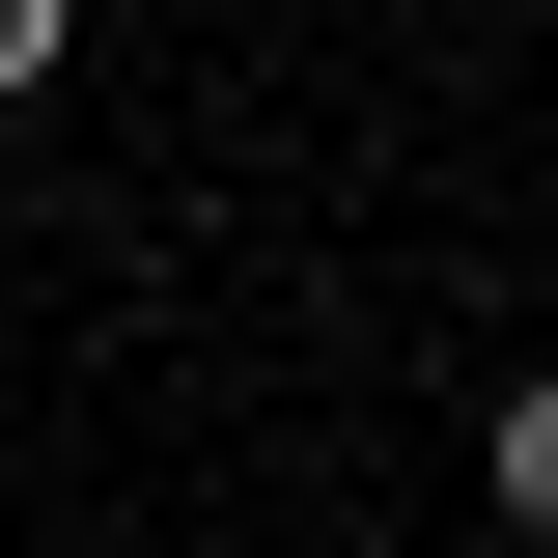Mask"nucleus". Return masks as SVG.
<instances>
[{
    "instance_id": "1",
    "label": "nucleus",
    "mask_w": 558,
    "mask_h": 558,
    "mask_svg": "<svg viewBox=\"0 0 558 558\" xmlns=\"http://www.w3.org/2000/svg\"><path fill=\"white\" fill-rule=\"evenodd\" d=\"M475 475H502V531H558V363H531V391L475 418Z\"/></svg>"
},
{
    "instance_id": "2",
    "label": "nucleus",
    "mask_w": 558,
    "mask_h": 558,
    "mask_svg": "<svg viewBox=\"0 0 558 558\" xmlns=\"http://www.w3.org/2000/svg\"><path fill=\"white\" fill-rule=\"evenodd\" d=\"M57 28H84V0H0V84H57Z\"/></svg>"
}]
</instances>
